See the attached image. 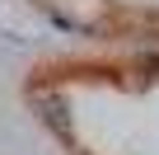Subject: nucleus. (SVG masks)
<instances>
[{
	"label": "nucleus",
	"mask_w": 159,
	"mask_h": 155,
	"mask_svg": "<svg viewBox=\"0 0 159 155\" xmlns=\"http://www.w3.org/2000/svg\"><path fill=\"white\" fill-rule=\"evenodd\" d=\"M38 108H42L47 127H56L61 136L70 132V113H66V99H47V94H38Z\"/></svg>",
	"instance_id": "nucleus-1"
},
{
	"label": "nucleus",
	"mask_w": 159,
	"mask_h": 155,
	"mask_svg": "<svg viewBox=\"0 0 159 155\" xmlns=\"http://www.w3.org/2000/svg\"><path fill=\"white\" fill-rule=\"evenodd\" d=\"M140 66H154V70H159V56H154V52H140Z\"/></svg>",
	"instance_id": "nucleus-2"
}]
</instances>
